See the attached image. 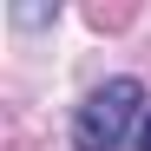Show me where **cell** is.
<instances>
[{
    "mask_svg": "<svg viewBox=\"0 0 151 151\" xmlns=\"http://www.w3.org/2000/svg\"><path fill=\"white\" fill-rule=\"evenodd\" d=\"M138 112H145V86L132 72H118V79H105L99 92H86L79 118H72V145L79 151H118L125 132L138 125Z\"/></svg>",
    "mask_w": 151,
    "mask_h": 151,
    "instance_id": "1",
    "label": "cell"
},
{
    "mask_svg": "<svg viewBox=\"0 0 151 151\" xmlns=\"http://www.w3.org/2000/svg\"><path fill=\"white\" fill-rule=\"evenodd\" d=\"M138 151H151V118H145V138H138Z\"/></svg>",
    "mask_w": 151,
    "mask_h": 151,
    "instance_id": "2",
    "label": "cell"
}]
</instances>
